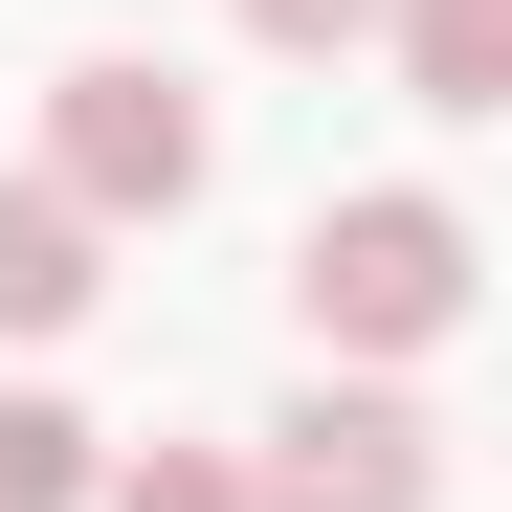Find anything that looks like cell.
I'll use <instances>...</instances> for the list:
<instances>
[{
  "mask_svg": "<svg viewBox=\"0 0 512 512\" xmlns=\"http://www.w3.org/2000/svg\"><path fill=\"white\" fill-rule=\"evenodd\" d=\"M90 512H245L223 446H156V468H90Z\"/></svg>",
  "mask_w": 512,
  "mask_h": 512,
  "instance_id": "cell-7",
  "label": "cell"
},
{
  "mask_svg": "<svg viewBox=\"0 0 512 512\" xmlns=\"http://www.w3.org/2000/svg\"><path fill=\"white\" fill-rule=\"evenodd\" d=\"M379 23H401V90L446 112V134L512 112V0H379Z\"/></svg>",
  "mask_w": 512,
  "mask_h": 512,
  "instance_id": "cell-4",
  "label": "cell"
},
{
  "mask_svg": "<svg viewBox=\"0 0 512 512\" xmlns=\"http://www.w3.org/2000/svg\"><path fill=\"white\" fill-rule=\"evenodd\" d=\"M290 312L334 334V357H446V334H468V201H423V179H379V201H312V245H290Z\"/></svg>",
  "mask_w": 512,
  "mask_h": 512,
  "instance_id": "cell-1",
  "label": "cell"
},
{
  "mask_svg": "<svg viewBox=\"0 0 512 512\" xmlns=\"http://www.w3.org/2000/svg\"><path fill=\"white\" fill-rule=\"evenodd\" d=\"M201 156H223L201 90H179V67H134V45H90V67L45 90V201H90V223H179Z\"/></svg>",
  "mask_w": 512,
  "mask_h": 512,
  "instance_id": "cell-2",
  "label": "cell"
},
{
  "mask_svg": "<svg viewBox=\"0 0 512 512\" xmlns=\"http://www.w3.org/2000/svg\"><path fill=\"white\" fill-rule=\"evenodd\" d=\"M379 0H245V45H357Z\"/></svg>",
  "mask_w": 512,
  "mask_h": 512,
  "instance_id": "cell-8",
  "label": "cell"
},
{
  "mask_svg": "<svg viewBox=\"0 0 512 512\" xmlns=\"http://www.w3.org/2000/svg\"><path fill=\"white\" fill-rule=\"evenodd\" d=\"M0 512H90V423L67 401H0Z\"/></svg>",
  "mask_w": 512,
  "mask_h": 512,
  "instance_id": "cell-6",
  "label": "cell"
},
{
  "mask_svg": "<svg viewBox=\"0 0 512 512\" xmlns=\"http://www.w3.org/2000/svg\"><path fill=\"white\" fill-rule=\"evenodd\" d=\"M245 512H446V423L401 379H312L268 446H245Z\"/></svg>",
  "mask_w": 512,
  "mask_h": 512,
  "instance_id": "cell-3",
  "label": "cell"
},
{
  "mask_svg": "<svg viewBox=\"0 0 512 512\" xmlns=\"http://www.w3.org/2000/svg\"><path fill=\"white\" fill-rule=\"evenodd\" d=\"M90 201H45V179H0V334H67V312H90Z\"/></svg>",
  "mask_w": 512,
  "mask_h": 512,
  "instance_id": "cell-5",
  "label": "cell"
}]
</instances>
